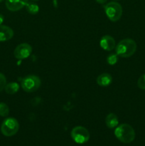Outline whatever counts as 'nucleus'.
I'll use <instances>...</instances> for the list:
<instances>
[{
	"label": "nucleus",
	"instance_id": "6ab92c4d",
	"mask_svg": "<svg viewBox=\"0 0 145 146\" xmlns=\"http://www.w3.org/2000/svg\"><path fill=\"white\" fill-rule=\"evenodd\" d=\"M96 2H98V4H103L105 3H106L107 0H95Z\"/></svg>",
	"mask_w": 145,
	"mask_h": 146
},
{
	"label": "nucleus",
	"instance_id": "2eb2a0df",
	"mask_svg": "<svg viewBox=\"0 0 145 146\" xmlns=\"http://www.w3.org/2000/svg\"><path fill=\"white\" fill-rule=\"evenodd\" d=\"M9 113V108L4 103H0V116L7 117Z\"/></svg>",
	"mask_w": 145,
	"mask_h": 146
},
{
	"label": "nucleus",
	"instance_id": "dca6fc26",
	"mask_svg": "<svg viewBox=\"0 0 145 146\" xmlns=\"http://www.w3.org/2000/svg\"><path fill=\"white\" fill-rule=\"evenodd\" d=\"M118 61V56L116 54H109L107 57V62L109 64V65H115Z\"/></svg>",
	"mask_w": 145,
	"mask_h": 146
},
{
	"label": "nucleus",
	"instance_id": "412c9836",
	"mask_svg": "<svg viewBox=\"0 0 145 146\" xmlns=\"http://www.w3.org/2000/svg\"><path fill=\"white\" fill-rule=\"evenodd\" d=\"M4 1V0H0V2H1V1Z\"/></svg>",
	"mask_w": 145,
	"mask_h": 146
},
{
	"label": "nucleus",
	"instance_id": "f257e3e1",
	"mask_svg": "<svg viewBox=\"0 0 145 146\" xmlns=\"http://www.w3.org/2000/svg\"><path fill=\"white\" fill-rule=\"evenodd\" d=\"M136 50V43L132 38H125L115 46L116 54L122 58H129L134 55Z\"/></svg>",
	"mask_w": 145,
	"mask_h": 146
},
{
	"label": "nucleus",
	"instance_id": "9b49d317",
	"mask_svg": "<svg viewBox=\"0 0 145 146\" xmlns=\"http://www.w3.org/2000/svg\"><path fill=\"white\" fill-rule=\"evenodd\" d=\"M112 82V77L110 74L107 73H104L100 74L99 76L97 78V84L100 86L106 87L110 85Z\"/></svg>",
	"mask_w": 145,
	"mask_h": 146
},
{
	"label": "nucleus",
	"instance_id": "7ed1b4c3",
	"mask_svg": "<svg viewBox=\"0 0 145 146\" xmlns=\"http://www.w3.org/2000/svg\"><path fill=\"white\" fill-rule=\"evenodd\" d=\"M104 9L107 17L111 21L116 22L122 17L123 12L122 7L116 1H111L108 3L104 7Z\"/></svg>",
	"mask_w": 145,
	"mask_h": 146
},
{
	"label": "nucleus",
	"instance_id": "39448f33",
	"mask_svg": "<svg viewBox=\"0 0 145 146\" xmlns=\"http://www.w3.org/2000/svg\"><path fill=\"white\" fill-rule=\"evenodd\" d=\"M19 129V123L16 118L10 117L2 122L1 125V132L7 137H11L17 133Z\"/></svg>",
	"mask_w": 145,
	"mask_h": 146
},
{
	"label": "nucleus",
	"instance_id": "f03ea898",
	"mask_svg": "<svg viewBox=\"0 0 145 146\" xmlns=\"http://www.w3.org/2000/svg\"><path fill=\"white\" fill-rule=\"evenodd\" d=\"M116 138L124 143H130L135 138V131L130 125L122 123L117 125L115 131Z\"/></svg>",
	"mask_w": 145,
	"mask_h": 146
},
{
	"label": "nucleus",
	"instance_id": "4468645a",
	"mask_svg": "<svg viewBox=\"0 0 145 146\" xmlns=\"http://www.w3.org/2000/svg\"><path fill=\"white\" fill-rule=\"evenodd\" d=\"M27 11L31 14H36L39 11V7L36 3L28 2L26 5Z\"/></svg>",
	"mask_w": 145,
	"mask_h": 146
},
{
	"label": "nucleus",
	"instance_id": "aec40b11",
	"mask_svg": "<svg viewBox=\"0 0 145 146\" xmlns=\"http://www.w3.org/2000/svg\"><path fill=\"white\" fill-rule=\"evenodd\" d=\"M4 16H3L2 14H0V25H1V24H2V23H3V21H4Z\"/></svg>",
	"mask_w": 145,
	"mask_h": 146
},
{
	"label": "nucleus",
	"instance_id": "6e6552de",
	"mask_svg": "<svg viewBox=\"0 0 145 146\" xmlns=\"http://www.w3.org/2000/svg\"><path fill=\"white\" fill-rule=\"evenodd\" d=\"M28 0H6V7L11 11H17L26 7Z\"/></svg>",
	"mask_w": 145,
	"mask_h": 146
},
{
	"label": "nucleus",
	"instance_id": "423d86ee",
	"mask_svg": "<svg viewBox=\"0 0 145 146\" xmlns=\"http://www.w3.org/2000/svg\"><path fill=\"white\" fill-rule=\"evenodd\" d=\"M71 135L72 139L78 144L85 143L90 139L89 131L83 126H76L72 128Z\"/></svg>",
	"mask_w": 145,
	"mask_h": 146
},
{
	"label": "nucleus",
	"instance_id": "5701e85b",
	"mask_svg": "<svg viewBox=\"0 0 145 146\" xmlns=\"http://www.w3.org/2000/svg\"><path fill=\"white\" fill-rule=\"evenodd\" d=\"M116 1H117V0H116Z\"/></svg>",
	"mask_w": 145,
	"mask_h": 146
},
{
	"label": "nucleus",
	"instance_id": "a211bd4d",
	"mask_svg": "<svg viewBox=\"0 0 145 146\" xmlns=\"http://www.w3.org/2000/svg\"><path fill=\"white\" fill-rule=\"evenodd\" d=\"M137 86L140 89L145 90V74L139 77L137 81Z\"/></svg>",
	"mask_w": 145,
	"mask_h": 146
},
{
	"label": "nucleus",
	"instance_id": "9d476101",
	"mask_svg": "<svg viewBox=\"0 0 145 146\" xmlns=\"http://www.w3.org/2000/svg\"><path fill=\"white\" fill-rule=\"evenodd\" d=\"M14 36L12 29L6 25H0V41H7Z\"/></svg>",
	"mask_w": 145,
	"mask_h": 146
},
{
	"label": "nucleus",
	"instance_id": "4be33fe9",
	"mask_svg": "<svg viewBox=\"0 0 145 146\" xmlns=\"http://www.w3.org/2000/svg\"><path fill=\"white\" fill-rule=\"evenodd\" d=\"M32 1H38V0H32Z\"/></svg>",
	"mask_w": 145,
	"mask_h": 146
},
{
	"label": "nucleus",
	"instance_id": "0eeeda50",
	"mask_svg": "<svg viewBox=\"0 0 145 146\" xmlns=\"http://www.w3.org/2000/svg\"><path fill=\"white\" fill-rule=\"evenodd\" d=\"M32 53V47L26 43L20 44L14 49V55L16 58L18 60H23L28 58Z\"/></svg>",
	"mask_w": 145,
	"mask_h": 146
},
{
	"label": "nucleus",
	"instance_id": "1a4fd4ad",
	"mask_svg": "<svg viewBox=\"0 0 145 146\" xmlns=\"http://www.w3.org/2000/svg\"><path fill=\"white\" fill-rule=\"evenodd\" d=\"M100 45L101 48L105 51H110L113 50L116 46L115 40L112 36L109 35H105L101 38L100 41Z\"/></svg>",
	"mask_w": 145,
	"mask_h": 146
},
{
	"label": "nucleus",
	"instance_id": "f3484780",
	"mask_svg": "<svg viewBox=\"0 0 145 146\" xmlns=\"http://www.w3.org/2000/svg\"><path fill=\"white\" fill-rule=\"evenodd\" d=\"M7 78L3 74L0 73V92L4 89L7 85Z\"/></svg>",
	"mask_w": 145,
	"mask_h": 146
},
{
	"label": "nucleus",
	"instance_id": "20e7f679",
	"mask_svg": "<svg viewBox=\"0 0 145 146\" xmlns=\"http://www.w3.org/2000/svg\"><path fill=\"white\" fill-rule=\"evenodd\" d=\"M41 85V79L35 75H28L24 77L21 82L22 89L25 92L32 93L36 91Z\"/></svg>",
	"mask_w": 145,
	"mask_h": 146
},
{
	"label": "nucleus",
	"instance_id": "ddd939ff",
	"mask_svg": "<svg viewBox=\"0 0 145 146\" xmlns=\"http://www.w3.org/2000/svg\"><path fill=\"white\" fill-rule=\"evenodd\" d=\"M19 85L16 82H10L9 84H7L4 90L7 94H9V95H13L17 93L19 90Z\"/></svg>",
	"mask_w": 145,
	"mask_h": 146
},
{
	"label": "nucleus",
	"instance_id": "f8f14e48",
	"mask_svg": "<svg viewBox=\"0 0 145 146\" xmlns=\"http://www.w3.org/2000/svg\"><path fill=\"white\" fill-rule=\"evenodd\" d=\"M105 124L109 128H115L119 124V120H118V117L117 116L116 114L113 113H110L108 114L105 118Z\"/></svg>",
	"mask_w": 145,
	"mask_h": 146
}]
</instances>
